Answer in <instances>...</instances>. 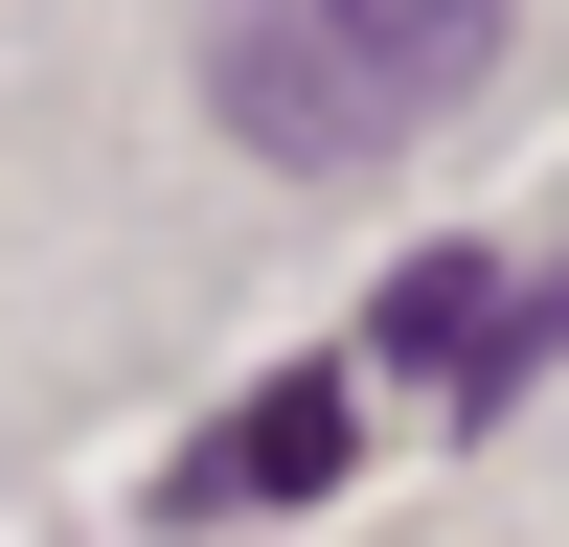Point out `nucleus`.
<instances>
[{"label": "nucleus", "mask_w": 569, "mask_h": 547, "mask_svg": "<svg viewBox=\"0 0 569 547\" xmlns=\"http://www.w3.org/2000/svg\"><path fill=\"white\" fill-rule=\"evenodd\" d=\"M501 69V0H206V115L273 182H365Z\"/></svg>", "instance_id": "nucleus-1"}, {"label": "nucleus", "mask_w": 569, "mask_h": 547, "mask_svg": "<svg viewBox=\"0 0 569 547\" xmlns=\"http://www.w3.org/2000/svg\"><path fill=\"white\" fill-rule=\"evenodd\" d=\"M342 456H365V410H342V388L297 365V388H251V410H228V434H206V456L160 479V501H182V525H228V501H319Z\"/></svg>", "instance_id": "nucleus-2"}, {"label": "nucleus", "mask_w": 569, "mask_h": 547, "mask_svg": "<svg viewBox=\"0 0 569 547\" xmlns=\"http://www.w3.org/2000/svg\"><path fill=\"white\" fill-rule=\"evenodd\" d=\"M479 319H501V274H479V251H410L365 342H388V365H479Z\"/></svg>", "instance_id": "nucleus-3"}]
</instances>
